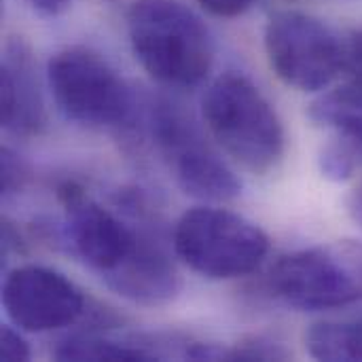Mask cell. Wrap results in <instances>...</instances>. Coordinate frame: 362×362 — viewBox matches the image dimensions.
<instances>
[{
	"label": "cell",
	"instance_id": "20",
	"mask_svg": "<svg viewBox=\"0 0 362 362\" xmlns=\"http://www.w3.org/2000/svg\"><path fill=\"white\" fill-rule=\"evenodd\" d=\"M195 2H199L202 8H206L208 13L227 19L244 15L255 4V0H195Z\"/></svg>",
	"mask_w": 362,
	"mask_h": 362
},
{
	"label": "cell",
	"instance_id": "18",
	"mask_svg": "<svg viewBox=\"0 0 362 362\" xmlns=\"http://www.w3.org/2000/svg\"><path fill=\"white\" fill-rule=\"evenodd\" d=\"M23 331L15 325H4L0 333V356L2 361H28L30 358V346L21 335Z\"/></svg>",
	"mask_w": 362,
	"mask_h": 362
},
{
	"label": "cell",
	"instance_id": "16",
	"mask_svg": "<svg viewBox=\"0 0 362 362\" xmlns=\"http://www.w3.org/2000/svg\"><path fill=\"white\" fill-rule=\"evenodd\" d=\"M30 180V168L13 148L4 146L0 153V193L2 197L17 195Z\"/></svg>",
	"mask_w": 362,
	"mask_h": 362
},
{
	"label": "cell",
	"instance_id": "11",
	"mask_svg": "<svg viewBox=\"0 0 362 362\" xmlns=\"http://www.w3.org/2000/svg\"><path fill=\"white\" fill-rule=\"evenodd\" d=\"M104 280L115 293L142 305L168 303L182 286L172 259L148 233H142L134 255Z\"/></svg>",
	"mask_w": 362,
	"mask_h": 362
},
{
	"label": "cell",
	"instance_id": "5",
	"mask_svg": "<svg viewBox=\"0 0 362 362\" xmlns=\"http://www.w3.org/2000/svg\"><path fill=\"white\" fill-rule=\"evenodd\" d=\"M272 293L303 312L362 301V242L335 240L282 257L269 276Z\"/></svg>",
	"mask_w": 362,
	"mask_h": 362
},
{
	"label": "cell",
	"instance_id": "17",
	"mask_svg": "<svg viewBox=\"0 0 362 362\" xmlns=\"http://www.w3.org/2000/svg\"><path fill=\"white\" fill-rule=\"evenodd\" d=\"M288 352L276 344L274 339H267L263 335H255L248 339L238 341V346L229 348V361H284Z\"/></svg>",
	"mask_w": 362,
	"mask_h": 362
},
{
	"label": "cell",
	"instance_id": "19",
	"mask_svg": "<svg viewBox=\"0 0 362 362\" xmlns=\"http://www.w3.org/2000/svg\"><path fill=\"white\" fill-rule=\"evenodd\" d=\"M344 42V74L362 81V28L341 36Z\"/></svg>",
	"mask_w": 362,
	"mask_h": 362
},
{
	"label": "cell",
	"instance_id": "22",
	"mask_svg": "<svg viewBox=\"0 0 362 362\" xmlns=\"http://www.w3.org/2000/svg\"><path fill=\"white\" fill-rule=\"evenodd\" d=\"M348 212L354 218V223L361 225L362 229V182L356 185V189L348 197Z\"/></svg>",
	"mask_w": 362,
	"mask_h": 362
},
{
	"label": "cell",
	"instance_id": "3",
	"mask_svg": "<svg viewBox=\"0 0 362 362\" xmlns=\"http://www.w3.org/2000/svg\"><path fill=\"white\" fill-rule=\"evenodd\" d=\"M47 83L57 110L89 129H125L138 115V100L123 76L95 51L66 47L47 64Z\"/></svg>",
	"mask_w": 362,
	"mask_h": 362
},
{
	"label": "cell",
	"instance_id": "9",
	"mask_svg": "<svg viewBox=\"0 0 362 362\" xmlns=\"http://www.w3.org/2000/svg\"><path fill=\"white\" fill-rule=\"evenodd\" d=\"M2 308L23 333H47L74 325L87 310L81 288L42 265L15 267L2 284Z\"/></svg>",
	"mask_w": 362,
	"mask_h": 362
},
{
	"label": "cell",
	"instance_id": "2",
	"mask_svg": "<svg viewBox=\"0 0 362 362\" xmlns=\"http://www.w3.org/2000/svg\"><path fill=\"white\" fill-rule=\"evenodd\" d=\"M210 136L244 170L267 174L284 157V125L263 91L240 72H225L210 83L202 100Z\"/></svg>",
	"mask_w": 362,
	"mask_h": 362
},
{
	"label": "cell",
	"instance_id": "15",
	"mask_svg": "<svg viewBox=\"0 0 362 362\" xmlns=\"http://www.w3.org/2000/svg\"><path fill=\"white\" fill-rule=\"evenodd\" d=\"M361 155V144H356L352 140H346V138H339L337 142H331L320 151V157H318L320 172L329 180L344 182L348 178H352L354 172L358 170Z\"/></svg>",
	"mask_w": 362,
	"mask_h": 362
},
{
	"label": "cell",
	"instance_id": "14",
	"mask_svg": "<svg viewBox=\"0 0 362 362\" xmlns=\"http://www.w3.org/2000/svg\"><path fill=\"white\" fill-rule=\"evenodd\" d=\"M305 350L316 361L362 362V318L312 325L305 333Z\"/></svg>",
	"mask_w": 362,
	"mask_h": 362
},
{
	"label": "cell",
	"instance_id": "21",
	"mask_svg": "<svg viewBox=\"0 0 362 362\" xmlns=\"http://www.w3.org/2000/svg\"><path fill=\"white\" fill-rule=\"evenodd\" d=\"M25 2L45 17H57L66 13L72 4V0H25Z\"/></svg>",
	"mask_w": 362,
	"mask_h": 362
},
{
	"label": "cell",
	"instance_id": "13",
	"mask_svg": "<svg viewBox=\"0 0 362 362\" xmlns=\"http://www.w3.org/2000/svg\"><path fill=\"white\" fill-rule=\"evenodd\" d=\"M53 356L57 361L74 362H144L161 358L146 346L134 341H117L98 333H78L62 339L55 346Z\"/></svg>",
	"mask_w": 362,
	"mask_h": 362
},
{
	"label": "cell",
	"instance_id": "4",
	"mask_svg": "<svg viewBox=\"0 0 362 362\" xmlns=\"http://www.w3.org/2000/svg\"><path fill=\"white\" fill-rule=\"evenodd\" d=\"M174 250L195 274L233 280L252 274L265 261L269 238L259 225L231 210L199 206L176 223Z\"/></svg>",
	"mask_w": 362,
	"mask_h": 362
},
{
	"label": "cell",
	"instance_id": "1",
	"mask_svg": "<svg viewBox=\"0 0 362 362\" xmlns=\"http://www.w3.org/2000/svg\"><path fill=\"white\" fill-rule=\"evenodd\" d=\"M127 36L140 66L161 85L197 87L212 70V34L178 0H134L127 8Z\"/></svg>",
	"mask_w": 362,
	"mask_h": 362
},
{
	"label": "cell",
	"instance_id": "6",
	"mask_svg": "<svg viewBox=\"0 0 362 362\" xmlns=\"http://www.w3.org/2000/svg\"><path fill=\"white\" fill-rule=\"evenodd\" d=\"M263 38L269 66L288 87L322 91L344 74L341 36L308 13H274Z\"/></svg>",
	"mask_w": 362,
	"mask_h": 362
},
{
	"label": "cell",
	"instance_id": "8",
	"mask_svg": "<svg viewBox=\"0 0 362 362\" xmlns=\"http://www.w3.org/2000/svg\"><path fill=\"white\" fill-rule=\"evenodd\" d=\"M66 223L59 231L68 250L102 278L117 272L138 248L142 231L129 227L115 212L91 199L72 180L57 189Z\"/></svg>",
	"mask_w": 362,
	"mask_h": 362
},
{
	"label": "cell",
	"instance_id": "7",
	"mask_svg": "<svg viewBox=\"0 0 362 362\" xmlns=\"http://www.w3.org/2000/svg\"><path fill=\"white\" fill-rule=\"evenodd\" d=\"M148 125L178 187L197 199L229 202L242 193V182L229 163L206 142L199 127L178 106L155 102Z\"/></svg>",
	"mask_w": 362,
	"mask_h": 362
},
{
	"label": "cell",
	"instance_id": "12",
	"mask_svg": "<svg viewBox=\"0 0 362 362\" xmlns=\"http://www.w3.org/2000/svg\"><path fill=\"white\" fill-rule=\"evenodd\" d=\"M308 115L316 125L362 146V81L350 78V83L322 93L312 102Z\"/></svg>",
	"mask_w": 362,
	"mask_h": 362
},
{
	"label": "cell",
	"instance_id": "10",
	"mask_svg": "<svg viewBox=\"0 0 362 362\" xmlns=\"http://www.w3.org/2000/svg\"><path fill=\"white\" fill-rule=\"evenodd\" d=\"M0 123L19 138L40 136L47 127V110L36 78V66L25 40L11 38L2 51L0 72Z\"/></svg>",
	"mask_w": 362,
	"mask_h": 362
}]
</instances>
